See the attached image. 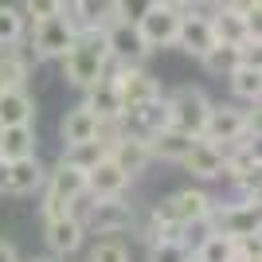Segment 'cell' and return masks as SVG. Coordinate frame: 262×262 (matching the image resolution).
I'll return each mask as SVG.
<instances>
[{
  "label": "cell",
  "mask_w": 262,
  "mask_h": 262,
  "mask_svg": "<svg viewBox=\"0 0 262 262\" xmlns=\"http://www.w3.org/2000/svg\"><path fill=\"white\" fill-rule=\"evenodd\" d=\"M157 0H114V20H125V24H137L145 12L153 8Z\"/></svg>",
  "instance_id": "33"
},
{
  "label": "cell",
  "mask_w": 262,
  "mask_h": 262,
  "mask_svg": "<svg viewBox=\"0 0 262 262\" xmlns=\"http://www.w3.org/2000/svg\"><path fill=\"white\" fill-rule=\"evenodd\" d=\"M227 82H231V94H235V98H243V102H251V106H258V98H262V67L239 63V67L227 75Z\"/></svg>",
  "instance_id": "24"
},
{
  "label": "cell",
  "mask_w": 262,
  "mask_h": 262,
  "mask_svg": "<svg viewBox=\"0 0 262 262\" xmlns=\"http://www.w3.org/2000/svg\"><path fill=\"white\" fill-rule=\"evenodd\" d=\"M63 4L67 0H24V20H32V24H39V20H51V16H59L63 12Z\"/></svg>",
  "instance_id": "32"
},
{
  "label": "cell",
  "mask_w": 262,
  "mask_h": 262,
  "mask_svg": "<svg viewBox=\"0 0 262 262\" xmlns=\"http://www.w3.org/2000/svg\"><path fill=\"white\" fill-rule=\"evenodd\" d=\"M35 125H4L0 129V157L4 161H20V157H35Z\"/></svg>",
  "instance_id": "23"
},
{
  "label": "cell",
  "mask_w": 262,
  "mask_h": 262,
  "mask_svg": "<svg viewBox=\"0 0 262 262\" xmlns=\"http://www.w3.org/2000/svg\"><path fill=\"white\" fill-rule=\"evenodd\" d=\"M192 141L196 137H188V133H180V129H161V133H153L149 137V153H153V161H168V164H180L184 161V153L192 149Z\"/></svg>",
  "instance_id": "22"
},
{
  "label": "cell",
  "mask_w": 262,
  "mask_h": 262,
  "mask_svg": "<svg viewBox=\"0 0 262 262\" xmlns=\"http://www.w3.org/2000/svg\"><path fill=\"white\" fill-rule=\"evenodd\" d=\"M200 63H204V71H208V75L227 78L231 71L243 63V51H239V47H231V43H215L208 55H204V59H200Z\"/></svg>",
  "instance_id": "27"
},
{
  "label": "cell",
  "mask_w": 262,
  "mask_h": 262,
  "mask_svg": "<svg viewBox=\"0 0 262 262\" xmlns=\"http://www.w3.org/2000/svg\"><path fill=\"white\" fill-rule=\"evenodd\" d=\"M82 106H86L102 125H106V121H121V98H118V86L110 82V75L98 78L94 86H86V102H82Z\"/></svg>",
  "instance_id": "21"
},
{
  "label": "cell",
  "mask_w": 262,
  "mask_h": 262,
  "mask_svg": "<svg viewBox=\"0 0 262 262\" xmlns=\"http://www.w3.org/2000/svg\"><path fill=\"white\" fill-rule=\"evenodd\" d=\"M90 262H129V247L121 239H98L90 247Z\"/></svg>",
  "instance_id": "31"
},
{
  "label": "cell",
  "mask_w": 262,
  "mask_h": 262,
  "mask_svg": "<svg viewBox=\"0 0 262 262\" xmlns=\"http://www.w3.org/2000/svg\"><path fill=\"white\" fill-rule=\"evenodd\" d=\"M78 219H82L86 235L94 231V235H102V239H118L121 231H129L133 223H137V211H133V204L125 196H110V200L86 204V211H82Z\"/></svg>",
  "instance_id": "7"
},
{
  "label": "cell",
  "mask_w": 262,
  "mask_h": 262,
  "mask_svg": "<svg viewBox=\"0 0 262 262\" xmlns=\"http://www.w3.org/2000/svg\"><path fill=\"white\" fill-rule=\"evenodd\" d=\"M82 196H86V172L75 168V164H67V161H59L43 180V204H39L43 223L47 219H59V215H71Z\"/></svg>",
  "instance_id": "2"
},
{
  "label": "cell",
  "mask_w": 262,
  "mask_h": 262,
  "mask_svg": "<svg viewBox=\"0 0 262 262\" xmlns=\"http://www.w3.org/2000/svg\"><path fill=\"white\" fill-rule=\"evenodd\" d=\"M75 32H78V24L71 20V12H59V16H51V20L32 24L28 47L35 51V59H63V51L71 47Z\"/></svg>",
  "instance_id": "9"
},
{
  "label": "cell",
  "mask_w": 262,
  "mask_h": 262,
  "mask_svg": "<svg viewBox=\"0 0 262 262\" xmlns=\"http://www.w3.org/2000/svg\"><path fill=\"white\" fill-rule=\"evenodd\" d=\"M211 208H215V200H211L204 188L188 184V188L168 192V196L153 208V215L161 219V223H168V227H176V231H192L196 223H204V219H208Z\"/></svg>",
  "instance_id": "3"
},
{
  "label": "cell",
  "mask_w": 262,
  "mask_h": 262,
  "mask_svg": "<svg viewBox=\"0 0 262 262\" xmlns=\"http://www.w3.org/2000/svg\"><path fill=\"white\" fill-rule=\"evenodd\" d=\"M24 28H28L24 12L12 8V4H0V47L20 43V39H24Z\"/></svg>",
  "instance_id": "30"
},
{
  "label": "cell",
  "mask_w": 262,
  "mask_h": 262,
  "mask_svg": "<svg viewBox=\"0 0 262 262\" xmlns=\"http://www.w3.org/2000/svg\"><path fill=\"white\" fill-rule=\"evenodd\" d=\"M106 157V145L102 141H82V145H71V149H63V157L59 161H67V164H75V168H94V164Z\"/></svg>",
  "instance_id": "29"
},
{
  "label": "cell",
  "mask_w": 262,
  "mask_h": 262,
  "mask_svg": "<svg viewBox=\"0 0 262 262\" xmlns=\"http://www.w3.org/2000/svg\"><path fill=\"white\" fill-rule=\"evenodd\" d=\"M223 8L247 16V20H251V28H258V8H262V0H223Z\"/></svg>",
  "instance_id": "34"
},
{
  "label": "cell",
  "mask_w": 262,
  "mask_h": 262,
  "mask_svg": "<svg viewBox=\"0 0 262 262\" xmlns=\"http://www.w3.org/2000/svg\"><path fill=\"white\" fill-rule=\"evenodd\" d=\"M102 32H106V47H110V63H114V67H145V59H149V47L141 43L137 24L110 20Z\"/></svg>",
  "instance_id": "10"
},
{
  "label": "cell",
  "mask_w": 262,
  "mask_h": 262,
  "mask_svg": "<svg viewBox=\"0 0 262 262\" xmlns=\"http://www.w3.org/2000/svg\"><path fill=\"white\" fill-rule=\"evenodd\" d=\"M204 141H211L215 149H231L235 141L243 137H258V106L254 114L247 110H235V106H215L211 102V114L204 121V133H200Z\"/></svg>",
  "instance_id": "4"
},
{
  "label": "cell",
  "mask_w": 262,
  "mask_h": 262,
  "mask_svg": "<svg viewBox=\"0 0 262 262\" xmlns=\"http://www.w3.org/2000/svg\"><path fill=\"white\" fill-rule=\"evenodd\" d=\"M0 262H20V251H16V243L0 239Z\"/></svg>",
  "instance_id": "35"
},
{
  "label": "cell",
  "mask_w": 262,
  "mask_h": 262,
  "mask_svg": "<svg viewBox=\"0 0 262 262\" xmlns=\"http://www.w3.org/2000/svg\"><path fill=\"white\" fill-rule=\"evenodd\" d=\"M149 262H192V243H188V239L149 243Z\"/></svg>",
  "instance_id": "28"
},
{
  "label": "cell",
  "mask_w": 262,
  "mask_h": 262,
  "mask_svg": "<svg viewBox=\"0 0 262 262\" xmlns=\"http://www.w3.org/2000/svg\"><path fill=\"white\" fill-rule=\"evenodd\" d=\"M208 20H211V35H215V43L243 47L247 39H258V28H251V20H247V16H239V12H231V8L211 12Z\"/></svg>",
  "instance_id": "17"
},
{
  "label": "cell",
  "mask_w": 262,
  "mask_h": 262,
  "mask_svg": "<svg viewBox=\"0 0 262 262\" xmlns=\"http://www.w3.org/2000/svg\"><path fill=\"white\" fill-rule=\"evenodd\" d=\"M208 235H227V239H251L258 235V204H215L204 219Z\"/></svg>",
  "instance_id": "8"
},
{
  "label": "cell",
  "mask_w": 262,
  "mask_h": 262,
  "mask_svg": "<svg viewBox=\"0 0 262 262\" xmlns=\"http://www.w3.org/2000/svg\"><path fill=\"white\" fill-rule=\"evenodd\" d=\"M98 129L102 121L90 114L82 102L78 106H71L63 114V121H59V137H63V149H71V145H82V141H98Z\"/></svg>",
  "instance_id": "18"
},
{
  "label": "cell",
  "mask_w": 262,
  "mask_h": 262,
  "mask_svg": "<svg viewBox=\"0 0 262 262\" xmlns=\"http://www.w3.org/2000/svg\"><path fill=\"white\" fill-rule=\"evenodd\" d=\"M32 262H55V258H32Z\"/></svg>",
  "instance_id": "39"
},
{
  "label": "cell",
  "mask_w": 262,
  "mask_h": 262,
  "mask_svg": "<svg viewBox=\"0 0 262 262\" xmlns=\"http://www.w3.org/2000/svg\"><path fill=\"white\" fill-rule=\"evenodd\" d=\"M129 184H133V180L121 172V168L110 161V157H102L94 168H86V196H90V200L125 196V188H129Z\"/></svg>",
  "instance_id": "16"
},
{
  "label": "cell",
  "mask_w": 262,
  "mask_h": 262,
  "mask_svg": "<svg viewBox=\"0 0 262 262\" xmlns=\"http://www.w3.org/2000/svg\"><path fill=\"white\" fill-rule=\"evenodd\" d=\"M176 28H180V12L161 8V4H153V8L137 20V35H141V43L149 47V55L161 51V47H172L176 43Z\"/></svg>",
  "instance_id": "12"
},
{
  "label": "cell",
  "mask_w": 262,
  "mask_h": 262,
  "mask_svg": "<svg viewBox=\"0 0 262 262\" xmlns=\"http://www.w3.org/2000/svg\"><path fill=\"white\" fill-rule=\"evenodd\" d=\"M231 262H243V258H231Z\"/></svg>",
  "instance_id": "40"
},
{
  "label": "cell",
  "mask_w": 262,
  "mask_h": 262,
  "mask_svg": "<svg viewBox=\"0 0 262 262\" xmlns=\"http://www.w3.org/2000/svg\"><path fill=\"white\" fill-rule=\"evenodd\" d=\"M4 125H35V98L24 86L0 90V129Z\"/></svg>",
  "instance_id": "19"
},
{
  "label": "cell",
  "mask_w": 262,
  "mask_h": 262,
  "mask_svg": "<svg viewBox=\"0 0 262 262\" xmlns=\"http://www.w3.org/2000/svg\"><path fill=\"white\" fill-rule=\"evenodd\" d=\"M4 192H8V161L0 157V196H4Z\"/></svg>",
  "instance_id": "37"
},
{
  "label": "cell",
  "mask_w": 262,
  "mask_h": 262,
  "mask_svg": "<svg viewBox=\"0 0 262 262\" xmlns=\"http://www.w3.org/2000/svg\"><path fill=\"white\" fill-rule=\"evenodd\" d=\"M110 82L118 86V98H121V121L129 118L133 110H141V106H149L153 98H161L164 90H161V82H157L145 67H114L110 63Z\"/></svg>",
  "instance_id": "5"
},
{
  "label": "cell",
  "mask_w": 262,
  "mask_h": 262,
  "mask_svg": "<svg viewBox=\"0 0 262 262\" xmlns=\"http://www.w3.org/2000/svg\"><path fill=\"white\" fill-rule=\"evenodd\" d=\"M59 63H63V78L71 86H78V90L94 86V82L106 78V71H110L106 32H102V28H78Z\"/></svg>",
  "instance_id": "1"
},
{
  "label": "cell",
  "mask_w": 262,
  "mask_h": 262,
  "mask_svg": "<svg viewBox=\"0 0 262 262\" xmlns=\"http://www.w3.org/2000/svg\"><path fill=\"white\" fill-rule=\"evenodd\" d=\"M43 180H47V168L39 164V153L8 161V192L12 196H28L35 188H43Z\"/></svg>",
  "instance_id": "20"
},
{
  "label": "cell",
  "mask_w": 262,
  "mask_h": 262,
  "mask_svg": "<svg viewBox=\"0 0 262 262\" xmlns=\"http://www.w3.org/2000/svg\"><path fill=\"white\" fill-rule=\"evenodd\" d=\"M196 4H223V0H196Z\"/></svg>",
  "instance_id": "38"
},
{
  "label": "cell",
  "mask_w": 262,
  "mask_h": 262,
  "mask_svg": "<svg viewBox=\"0 0 262 262\" xmlns=\"http://www.w3.org/2000/svg\"><path fill=\"white\" fill-rule=\"evenodd\" d=\"M71 20L78 28H106L114 20V0H71Z\"/></svg>",
  "instance_id": "25"
},
{
  "label": "cell",
  "mask_w": 262,
  "mask_h": 262,
  "mask_svg": "<svg viewBox=\"0 0 262 262\" xmlns=\"http://www.w3.org/2000/svg\"><path fill=\"white\" fill-rule=\"evenodd\" d=\"M157 4H161V8H172V12H180V16H184V12H192V4H196V0H157Z\"/></svg>",
  "instance_id": "36"
},
{
  "label": "cell",
  "mask_w": 262,
  "mask_h": 262,
  "mask_svg": "<svg viewBox=\"0 0 262 262\" xmlns=\"http://www.w3.org/2000/svg\"><path fill=\"white\" fill-rule=\"evenodd\" d=\"M180 168L192 180H223V149H215L211 141L196 137L192 149L184 153V161H180Z\"/></svg>",
  "instance_id": "15"
},
{
  "label": "cell",
  "mask_w": 262,
  "mask_h": 262,
  "mask_svg": "<svg viewBox=\"0 0 262 262\" xmlns=\"http://www.w3.org/2000/svg\"><path fill=\"white\" fill-rule=\"evenodd\" d=\"M184 55L192 59H204V55L215 47V35H211V20L208 16H200V12H184L180 16V28H176V43Z\"/></svg>",
  "instance_id": "14"
},
{
  "label": "cell",
  "mask_w": 262,
  "mask_h": 262,
  "mask_svg": "<svg viewBox=\"0 0 262 262\" xmlns=\"http://www.w3.org/2000/svg\"><path fill=\"white\" fill-rule=\"evenodd\" d=\"M235 258V239L227 235H204L192 247V262H231Z\"/></svg>",
  "instance_id": "26"
},
{
  "label": "cell",
  "mask_w": 262,
  "mask_h": 262,
  "mask_svg": "<svg viewBox=\"0 0 262 262\" xmlns=\"http://www.w3.org/2000/svg\"><path fill=\"white\" fill-rule=\"evenodd\" d=\"M106 157L114 164H118L121 172L129 176V180H137V176L153 164V153H149V141L145 137H137V133H129L125 125H121V133L114 137V141L106 145Z\"/></svg>",
  "instance_id": "11"
},
{
  "label": "cell",
  "mask_w": 262,
  "mask_h": 262,
  "mask_svg": "<svg viewBox=\"0 0 262 262\" xmlns=\"http://www.w3.org/2000/svg\"><path fill=\"white\" fill-rule=\"evenodd\" d=\"M43 243H47V251H51L55 258H67V254L82 251V243H86V227H82L78 211L59 215V219H47V223H43Z\"/></svg>",
  "instance_id": "13"
},
{
  "label": "cell",
  "mask_w": 262,
  "mask_h": 262,
  "mask_svg": "<svg viewBox=\"0 0 262 262\" xmlns=\"http://www.w3.org/2000/svg\"><path fill=\"white\" fill-rule=\"evenodd\" d=\"M168 102V125L188 137H200L204 133V121L211 114V98L200 86H176L172 94H164Z\"/></svg>",
  "instance_id": "6"
}]
</instances>
